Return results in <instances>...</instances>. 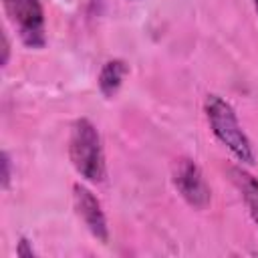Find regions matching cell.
Wrapping results in <instances>:
<instances>
[{
  "mask_svg": "<svg viewBox=\"0 0 258 258\" xmlns=\"http://www.w3.org/2000/svg\"><path fill=\"white\" fill-rule=\"evenodd\" d=\"M204 111H206V119L210 123L212 133L216 135V139L228 147V151L240 161V163H248L252 165L256 161L254 155V147L248 139V135L244 133L236 111L232 109V105L228 101H224L220 95H208L204 101Z\"/></svg>",
  "mask_w": 258,
  "mask_h": 258,
  "instance_id": "cell-1",
  "label": "cell"
},
{
  "mask_svg": "<svg viewBox=\"0 0 258 258\" xmlns=\"http://www.w3.org/2000/svg\"><path fill=\"white\" fill-rule=\"evenodd\" d=\"M69 157L73 167L81 177L91 183H101L107 175L105 153L101 145V135L89 119H77L71 127L69 137Z\"/></svg>",
  "mask_w": 258,
  "mask_h": 258,
  "instance_id": "cell-2",
  "label": "cell"
},
{
  "mask_svg": "<svg viewBox=\"0 0 258 258\" xmlns=\"http://www.w3.org/2000/svg\"><path fill=\"white\" fill-rule=\"evenodd\" d=\"M2 4L22 44H26L28 48H42L46 44L42 2L40 0H2Z\"/></svg>",
  "mask_w": 258,
  "mask_h": 258,
  "instance_id": "cell-3",
  "label": "cell"
},
{
  "mask_svg": "<svg viewBox=\"0 0 258 258\" xmlns=\"http://www.w3.org/2000/svg\"><path fill=\"white\" fill-rule=\"evenodd\" d=\"M173 185L177 194L196 210H204L212 202L210 185L206 183L204 173L198 167V163L189 157L177 159L173 167Z\"/></svg>",
  "mask_w": 258,
  "mask_h": 258,
  "instance_id": "cell-4",
  "label": "cell"
},
{
  "mask_svg": "<svg viewBox=\"0 0 258 258\" xmlns=\"http://www.w3.org/2000/svg\"><path fill=\"white\" fill-rule=\"evenodd\" d=\"M73 202H75V210H77L79 218L83 220V224L87 226V230L99 242L105 244L109 240V226H107V218L101 208V202L95 198V194L89 187L75 183L73 185Z\"/></svg>",
  "mask_w": 258,
  "mask_h": 258,
  "instance_id": "cell-5",
  "label": "cell"
},
{
  "mask_svg": "<svg viewBox=\"0 0 258 258\" xmlns=\"http://www.w3.org/2000/svg\"><path fill=\"white\" fill-rule=\"evenodd\" d=\"M230 175H232V181L238 187L254 224L258 226V177H254L244 167H230Z\"/></svg>",
  "mask_w": 258,
  "mask_h": 258,
  "instance_id": "cell-6",
  "label": "cell"
},
{
  "mask_svg": "<svg viewBox=\"0 0 258 258\" xmlns=\"http://www.w3.org/2000/svg\"><path fill=\"white\" fill-rule=\"evenodd\" d=\"M127 71H129V69H127V62L121 60V58L107 60V62L101 67L97 85H99V91L103 93V97L111 99V97L117 95V91H119L121 85H123V79H125Z\"/></svg>",
  "mask_w": 258,
  "mask_h": 258,
  "instance_id": "cell-7",
  "label": "cell"
},
{
  "mask_svg": "<svg viewBox=\"0 0 258 258\" xmlns=\"http://www.w3.org/2000/svg\"><path fill=\"white\" fill-rule=\"evenodd\" d=\"M0 163H2V187L6 189L10 185V177H12V169H10L12 163H10V155L6 151L2 153V161Z\"/></svg>",
  "mask_w": 258,
  "mask_h": 258,
  "instance_id": "cell-8",
  "label": "cell"
},
{
  "mask_svg": "<svg viewBox=\"0 0 258 258\" xmlns=\"http://www.w3.org/2000/svg\"><path fill=\"white\" fill-rule=\"evenodd\" d=\"M16 254L22 256V258H32V256H36L34 248L30 246V242H28L26 238H20V242H18V246H16Z\"/></svg>",
  "mask_w": 258,
  "mask_h": 258,
  "instance_id": "cell-9",
  "label": "cell"
},
{
  "mask_svg": "<svg viewBox=\"0 0 258 258\" xmlns=\"http://www.w3.org/2000/svg\"><path fill=\"white\" fill-rule=\"evenodd\" d=\"M8 56H10V42H8V36L2 34V67H6Z\"/></svg>",
  "mask_w": 258,
  "mask_h": 258,
  "instance_id": "cell-10",
  "label": "cell"
},
{
  "mask_svg": "<svg viewBox=\"0 0 258 258\" xmlns=\"http://www.w3.org/2000/svg\"><path fill=\"white\" fill-rule=\"evenodd\" d=\"M254 8H256V12H258V0H254Z\"/></svg>",
  "mask_w": 258,
  "mask_h": 258,
  "instance_id": "cell-11",
  "label": "cell"
}]
</instances>
